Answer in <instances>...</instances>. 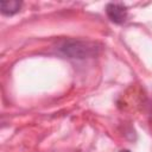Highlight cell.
Here are the masks:
<instances>
[{
  "mask_svg": "<svg viewBox=\"0 0 152 152\" xmlns=\"http://www.w3.org/2000/svg\"><path fill=\"white\" fill-rule=\"evenodd\" d=\"M120 152H131V151H129V150H121Z\"/></svg>",
  "mask_w": 152,
  "mask_h": 152,
  "instance_id": "cell-3",
  "label": "cell"
},
{
  "mask_svg": "<svg viewBox=\"0 0 152 152\" xmlns=\"http://www.w3.org/2000/svg\"><path fill=\"white\" fill-rule=\"evenodd\" d=\"M106 13L108 18L115 24H122L127 18V8L122 4L110 2L106 6Z\"/></svg>",
  "mask_w": 152,
  "mask_h": 152,
  "instance_id": "cell-1",
  "label": "cell"
},
{
  "mask_svg": "<svg viewBox=\"0 0 152 152\" xmlns=\"http://www.w3.org/2000/svg\"><path fill=\"white\" fill-rule=\"evenodd\" d=\"M23 2L18 1V0H11V1H1L0 2V8H1V13L6 14V15H12L15 14L20 7H21Z\"/></svg>",
  "mask_w": 152,
  "mask_h": 152,
  "instance_id": "cell-2",
  "label": "cell"
}]
</instances>
